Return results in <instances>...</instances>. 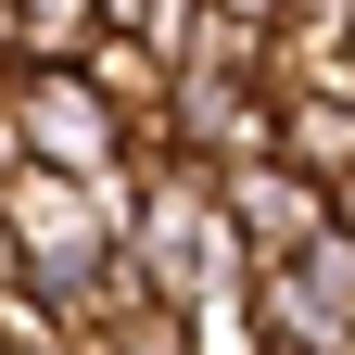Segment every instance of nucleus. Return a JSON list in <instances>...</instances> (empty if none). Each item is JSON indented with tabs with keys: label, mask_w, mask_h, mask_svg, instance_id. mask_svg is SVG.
<instances>
[{
	"label": "nucleus",
	"mask_w": 355,
	"mask_h": 355,
	"mask_svg": "<svg viewBox=\"0 0 355 355\" xmlns=\"http://www.w3.org/2000/svg\"><path fill=\"white\" fill-rule=\"evenodd\" d=\"M241 13H266V26H279V13H292V0H241Z\"/></svg>",
	"instance_id": "13"
},
{
	"label": "nucleus",
	"mask_w": 355,
	"mask_h": 355,
	"mask_svg": "<svg viewBox=\"0 0 355 355\" xmlns=\"http://www.w3.org/2000/svg\"><path fill=\"white\" fill-rule=\"evenodd\" d=\"M279 153L343 191L355 178V89H279Z\"/></svg>",
	"instance_id": "8"
},
{
	"label": "nucleus",
	"mask_w": 355,
	"mask_h": 355,
	"mask_svg": "<svg viewBox=\"0 0 355 355\" xmlns=\"http://www.w3.org/2000/svg\"><path fill=\"white\" fill-rule=\"evenodd\" d=\"M216 203H229V229H241V254L266 266V254H304L330 229V178H304L292 153H254V165H229L216 178Z\"/></svg>",
	"instance_id": "6"
},
{
	"label": "nucleus",
	"mask_w": 355,
	"mask_h": 355,
	"mask_svg": "<svg viewBox=\"0 0 355 355\" xmlns=\"http://www.w3.org/2000/svg\"><path fill=\"white\" fill-rule=\"evenodd\" d=\"M0 292H26V241H13V216H0Z\"/></svg>",
	"instance_id": "12"
},
{
	"label": "nucleus",
	"mask_w": 355,
	"mask_h": 355,
	"mask_svg": "<svg viewBox=\"0 0 355 355\" xmlns=\"http://www.w3.org/2000/svg\"><path fill=\"white\" fill-rule=\"evenodd\" d=\"M13 114H26V165L102 178V191L127 178V140H140V127L89 89V64H26V76H13Z\"/></svg>",
	"instance_id": "4"
},
{
	"label": "nucleus",
	"mask_w": 355,
	"mask_h": 355,
	"mask_svg": "<svg viewBox=\"0 0 355 355\" xmlns=\"http://www.w3.org/2000/svg\"><path fill=\"white\" fill-rule=\"evenodd\" d=\"M241 318L266 355H355V241L318 229L304 254H266L241 279Z\"/></svg>",
	"instance_id": "2"
},
{
	"label": "nucleus",
	"mask_w": 355,
	"mask_h": 355,
	"mask_svg": "<svg viewBox=\"0 0 355 355\" xmlns=\"http://www.w3.org/2000/svg\"><path fill=\"white\" fill-rule=\"evenodd\" d=\"M76 355H203V343H191V318H178V304H140V318H114V330H89Z\"/></svg>",
	"instance_id": "10"
},
{
	"label": "nucleus",
	"mask_w": 355,
	"mask_h": 355,
	"mask_svg": "<svg viewBox=\"0 0 355 355\" xmlns=\"http://www.w3.org/2000/svg\"><path fill=\"white\" fill-rule=\"evenodd\" d=\"M114 203H127V216H114V241H127V266L153 279V304H178V318L241 304L254 254H241V229H229V203H216V165L165 153V140H127Z\"/></svg>",
	"instance_id": "1"
},
{
	"label": "nucleus",
	"mask_w": 355,
	"mask_h": 355,
	"mask_svg": "<svg viewBox=\"0 0 355 355\" xmlns=\"http://www.w3.org/2000/svg\"><path fill=\"white\" fill-rule=\"evenodd\" d=\"M26 178V114H13V76H0V191Z\"/></svg>",
	"instance_id": "11"
},
{
	"label": "nucleus",
	"mask_w": 355,
	"mask_h": 355,
	"mask_svg": "<svg viewBox=\"0 0 355 355\" xmlns=\"http://www.w3.org/2000/svg\"><path fill=\"white\" fill-rule=\"evenodd\" d=\"M13 26H26V64H76L102 38V0H13Z\"/></svg>",
	"instance_id": "9"
},
{
	"label": "nucleus",
	"mask_w": 355,
	"mask_h": 355,
	"mask_svg": "<svg viewBox=\"0 0 355 355\" xmlns=\"http://www.w3.org/2000/svg\"><path fill=\"white\" fill-rule=\"evenodd\" d=\"M165 153H191V165H254V153H279V76H203V64H178V102H165Z\"/></svg>",
	"instance_id": "5"
},
{
	"label": "nucleus",
	"mask_w": 355,
	"mask_h": 355,
	"mask_svg": "<svg viewBox=\"0 0 355 355\" xmlns=\"http://www.w3.org/2000/svg\"><path fill=\"white\" fill-rule=\"evenodd\" d=\"M76 64H89V89H102V102H114L127 127H165V102H178V64L153 51V38H114V26H102Z\"/></svg>",
	"instance_id": "7"
},
{
	"label": "nucleus",
	"mask_w": 355,
	"mask_h": 355,
	"mask_svg": "<svg viewBox=\"0 0 355 355\" xmlns=\"http://www.w3.org/2000/svg\"><path fill=\"white\" fill-rule=\"evenodd\" d=\"M0 216H13V241H26V292H64L76 266H102L114 254V191L102 178H64V165H26L13 191H0Z\"/></svg>",
	"instance_id": "3"
}]
</instances>
